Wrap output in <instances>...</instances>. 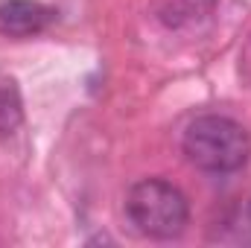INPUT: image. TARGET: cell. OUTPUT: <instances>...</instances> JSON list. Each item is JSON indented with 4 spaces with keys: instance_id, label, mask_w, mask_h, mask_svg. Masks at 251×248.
Wrapping results in <instances>:
<instances>
[{
    "instance_id": "cell-2",
    "label": "cell",
    "mask_w": 251,
    "mask_h": 248,
    "mask_svg": "<svg viewBox=\"0 0 251 248\" xmlns=\"http://www.w3.org/2000/svg\"><path fill=\"white\" fill-rule=\"evenodd\" d=\"M126 213L131 225L152 240H173L187 228L190 207L184 193L164 178H143L128 190Z\"/></svg>"
},
{
    "instance_id": "cell-1",
    "label": "cell",
    "mask_w": 251,
    "mask_h": 248,
    "mask_svg": "<svg viewBox=\"0 0 251 248\" xmlns=\"http://www.w3.org/2000/svg\"><path fill=\"white\" fill-rule=\"evenodd\" d=\"M181 149L193 167L213 173V175H225V173H237L249 161L251 140L249 131L237 120L204 114L187 125Z\"/></svg>"
},
{
    "instance_id": "cell-3",
    "label": "cell",
    "mask_w": 251,
    "mask_h": 248,
    "mask_svg": "<svg viewBox=\"0 0 251 248\" xmlns=\"http://www.w3.org/2000/svg\"><path fill=\"white\" fill-rule=\"evenodd\" d=\"M53 9L41 0H3L0 3V32L9 38H29L50 26Z\"/></svg>"
},
{
    "instance_id": "cell-4",
    "label": "cell",
    "mask_w": 251,
    "mask_h": 248,
    "mask_svg": "<svg viewBox=\"0 0 251 248\" xmlns=\"http://www.w3.org/2000/svg\"><path fill=\"white\" fill-rule=\"evenodd\" d=\"M21 123V102L12 91H0V137L12 134Z\"/></svg>"
}]
</instances>
